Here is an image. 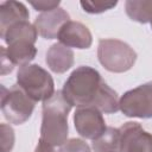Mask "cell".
Wrapping results in <instances>:
<instances>
[{
    "instance_id": "cell-1",
    "label": "cell",
    "mask_w": 152,
    "mask_h": 152,
    "mask_svg": "<svg viewBox=\"0 0 152 152\" xmlns=\"http://www.w3.org/2000/svg\"><path fill=\"white\" fill-rule=\"evenodd\" d=\"M72 106L66 101L62 90L45 100L42 106L40 138L52 146H62L68 140V116Z\"/></svg>"
},
{
    "instance_id": "cell-2",
    "label": "cell",
    "mask_w": 152,
    "mask_h": 152,
    "mask_svg": "<svg viewBox=\"0 0 152 152\" xmlns=\"http://www.w3.org/2000/svg\"><path fill=\"white\" fill-rule=\"evenodd\" d=\"M104 81L100 72L88 65L77 66L63 84L62 93L71 106L94 107Z\"/></svg>"
},
{
    "instance_id": "cell-3",
    "label": "cell",
    "mask_w": 152,
    "mask_h": 152,
    "mask_svg": "<svg viewBox=\"0 0 152 152\" xmlns=\"http://www.w3.org/2000/svg\"><path fill=\"white\" fill-rule=\"evenodd\" d=\"M97 58L106 70L121 74L128 71L135 64L137 52L131 45L120 39L104 38L99 40Z\"/></svg>"
},
{
    "instance_id": "cell-4",
    "label": "cell",
    "mask_w": 152,
    "mask_h": 152,
    "mask_svg": "<svg viewBox=\"0 0 152 152\" xmlns=\"http://www.w3.org/2000/svg\"><path fill=\"white\" fill-rule=\"evenodd\" d=\"M17 84L34 101H45L55 94L52 76L38 64H25L17 71Z\"/></svg>"
},
{
    "instance_id": "cell-5",
    "label": "cell",
    "mask_w": 152,
    "mask_h": 152,
    "mask_svg": "<svg viewBox=\"0 0 152 152\" xmlns=\"http://www.w3.org/2000/svg\"><path fill=\"white\" fill-rule=\"evenodd\" d=\"M34 104L36 102L18 84L11 89L1 86V110L10 124L21 125L26 122L33 113Z\"/></svg>"
},
{
    "instance_id": "cell-6",
    "label": "cell",
    "mask_w": 152,
    "mask_h": 152,
    "mask_svg": "<svg viewBox=\"0 0 152 152\" xmlns=\"http://www.w3.org/2000/svg\"><path fill=\"white\" fill-rule=\"evenodd\" d=\"M119 104L127 118L152 119V81L124 93Z\"/></svg>"
},
{
    "instance_id": "cell-7",
    "label": "cell",
    "mask_w": 152,
    "mask_h": 152,
    "mask_svg": "<svg viewBox=\"0 0 152 152\" xmlns=\"http://www.w3.org/2000/svg\"><path fill=\"white\" fill-rule=\"evenodd\" d=\"M74 126L82 138L90 140L97 139L107 129L102 113L95 107L76 108L74 113Z\"/></svg>"
},
{
    "instance_id": "cell-8",
    "label": "cell",
    "mask_w": 152,
    "mask_h": 152,
    "mask_svg": "<svg viewBox=\"0 0 152 152\" xmlns=\"http://www.w3.org/2000/svg\"><path fill=\"white\" fill-rule=\"evenodd\" d=\"M120 152H152V133L139 122L128 121L120 128Z\"/></svg>"
},
{
    "instance_id": "cell-9",
    "label": "cell",
    "mask_w": 152,
    "mask_h": 152,
    "mask_svg": "<svg viewBox=\"0 0 152 152\" xmlns=\"http://www.w3.org/2000/svg\"><path fill=\"white\" fill-rule=\"evenodd\" d=\"M57 39L68 48H76L80 50L89 49L93 44L90 30L84 24L75 20H69L62 26Z\"/></svg>"
},
{
    "instance_id": "cell-10",
    "label": "cell",
    "mask_w": 152,
    "mask_h": 152,
    "mask_svg": "<svg viewBox=\"0 0 152 152\" xmlns=\"http://www.w3.org/2000/svg\"><path fill=\"white\" fill-rule=\"evenodd\" d=\"M70 20L69 13L58 7L56 10L40 13L34 19V27L38 34L44 39H55L57 38L62 26Z\"/></svg>"
},
{
    "instance_id": "cell-11",
    "label": "cell",
    "mask_w": 152,
    "mask_h": 152,
    "mask_svg": "<svg viewBox=\"0 0 152 152\" xmlns=\"http://www.w3.org/2000/svg\"><path fill=\"white\" fill-rule=\"evenodd\" d=\"M74 51L70 48L61 43H55L46 51L45 63L51 71L56 74H64L74 65Z\"/></svg>"
},
{
    "instance_id": "cell-12",
    "label": "cell",
    "mask_w": 152,
    "mask_h": 152,
    "mask_svg": "<svg viewBox=\"0 0 152 152\" xmlns=\"http://www.w3.org/2000/svg\"><path fill=\"white\" fill-rule=\"evenodd\" d=\"M30 13L27 7L20 1H4L0 5V34H2L11 25L28 20Z\"/></svg>"
},
{
    "instance_id": "cell-13",
    "label": "cell",
    "mask_w": 152,
    "mask_h": 152,
    "mask_svg": "<svg viewBox=\"0 0 152 152\" xmlns=\"http://www.w3.org/2000/svg\"><path fill=\"white\" fill-rule=\"evenodd\" d=\"M6 53L13 65L21 66L25 64H30V62L34 59L37 55V49L34 46V42L27 39H19L7 44Z\"/></svg>"
},
{
    "instance_id": "cell-14",
    "label": "cell",
    "mask_w": 152,
    "mask_h": 152,
    "mask_svg": "<svg viewBox=\"0 0 152 152\" xmlns=\"http://www.w3.org/2000/svg\"><path fill=\"white\" fill-rule=\"evenodd\" d=\"M0 37L6 43V45L19 39H27L36 43L38 32L34 25H32L28 20H25V21H19L11 25L2 34H0Z\"/></svg>"
},
{
    "instance_id": "cell-15",
    "label": "cell",
    "mask_w": 152,
    "mask_h": 152,
    "mask_svg": "<svg viewBox=\"0 0 152 152\" xmlns=\"http://www.w3.org/2000/svg\"><path fill=\"white\" fill-rule=\"evenodd\" d=\"M120 100L114 89H112L106 82L102 83L97 99L94 103V107L97 108L101 113L113 114L120 109Z\"/></svg>"
},
{
    "instance_id": "cell-16",
    "label": "cell",
    "mask_w": 152,
    "mask_h": 152,
    "mask_svg": "<svg viewBox=\"0 0 152 152\" xmlns=\"http://www.w3.org/2000/svg\"><path fill=\"white\" fill-rule=\"evenodd\" d=\"M125 11L128 18L133 21L146 24L152 20V1L147 0H127Z\"/></svg>"
},
{
    "instance_id": "cell-17",
    "label": "cell",
    "mask_w": 152,
    "mask_h": 152,
    "mask_svg": "<svg viewBox=\"0 0 152 152\" xmlns=\"http://www.w3.org/2000/svg\"><path fill=\"white\" fill-rule=\"evenodd\" d=\"M91 147L94 152H120V131L119 128L107 127L106 132L93 140Z\"/></svg>"
},
{
    "instance_id": "cell-18",
    "label": "cell",
    "mask_w": 152,
    "mask_h": 152,
    "mask_svg": "<svg viewBox=\"0 0 152 152\" xmlns=\"http://www.w3.org/2000/svg\"><path fill=\"white\" fill-rule=\"evenodd\" d=\"M81 7L89 14H100L108 10L114 8L118 1H81Z\"/></svg>"
},
{
    "instance_id": "cell-19",
    "label": "cell",
    "mask_w": 152,
    "mask_h": 152,
    "mask_svg": "<svg viewBox=\"0 0 152 152\" xmlns=\"http://www.w3.org/2000/svg\"><path fill=\"white\" fill-rule=\"evenodd\" d=\"M14 131L11 125H0V140H1V152H11L14 146Z\"/></svg>"
},
{
    "instance_id": "cell-20",
    "label": "cell",
    "mask_w": 152,
    "mask_h": 152,
    "mask_svg": "<svg viewBox=\"0 0 152 152\" xmlns=\"http://www.w3.org/2000/svg\"><path fill=\"white\" fill-rule=\"evenodd\" d=\"M58 152H91V150L84 140L80 138H71L59 146Z\"/></svg>"
},
{
    "instance_id": "cell-21",
    "label": "cell",
    "mask_w": 152,
    "mask_h": 152,
    "mask_svg": "<svg viewBox=\"0 0 152 152\" xmlns=\"http://www.w3.org/2000/svg\"><path fill=\"white\" fill-rule=\"evenodd\" d=\"M30 4L36 11L44 13V12H49V11L58 8L61 1H58V0L57 1H31Z\"/></svg>"
},
{
    "instance_id": "cell-22",
    "label": "cell",
    "mask_w": 152,
    "mask_h": 152,
    "mask_svg": "<svg viewBox=\"0 0 152 152\" xmlns=\"http://www.w3.org/2000/svg\"><path fill=\"white\" fill-rule=\"evenodd\" d=\"M0 50H1V64H0V66H1V75H6V74H8V72H11L13 69H14V65L12 64V62L8 59V57H7V53H6V48L5 46H1L0 48Z\"/></svg>"
},
{
    "instance_id": "cell-23",
    "label": "cell",
    "mask_w": 152,
    "mask_h": 152,
    "mask_svg": "<svg viewBox=\"0 0 152 152\" xmlns=\"http://www.w3.org/2000/svg\"><path fill=\"white\" fill-rule=\"evenodd\" d=\"M53 147L55 146L50 145L49 142H46L45 140H43L42 138H39L38 144H37V146L34 148V152H56Z\"/></svg>"
},
{
    "instance_id": "cell-24",
    "label": "cell",
    "mask_w": 152,
    "mask_h": 152,
    "mask_svg": "<svg viewBox=\"0 0 152 152\" xmlns=\"http://www.w3.org/2000/svg\"><path fill=\"white\" fill-rule=\"evenodd\" d=\"M150 25H151V28H152V20H151V23H150Z\"/></svg>"
}]
</instances>
